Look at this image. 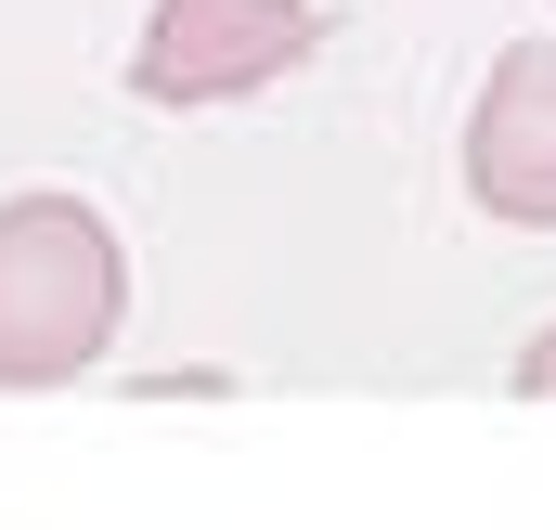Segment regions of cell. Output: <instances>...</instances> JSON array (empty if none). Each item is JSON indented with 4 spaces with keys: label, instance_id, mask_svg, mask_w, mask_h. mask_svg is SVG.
I'll return each instance as SVG.
<instances>
[{
    "label": "cell",
    "instance_id": "cell-1",
    "mask_svg": "<svg viewBox=\"0 0 556 530\" xmlns=\"http://www.w3.org/2000/svg\"><path fill=\"white\" fill-rule=\"evenodd\" d=\"M130 324V260L117 220L78 194H13L0 207V389H65L117 350Z\"/></svg>",
    "mask_w": 556,
    "mask_h": 530
},
{
    "label": "cell",
    "instance_id": "cell-2",
    "mask_svg": "<svg viewBox=\"0 0 556 530\" xmlns=\"http://www.w3.org/2000/svg\"><path fill=\"white\" fill-rule=\"evenodd\" d=\"M324 52V0H155L130 39L142 104H247Z\"/></svg>",
    "mask_w": 556,
    "mask_h": 530
},
{
    "label": "cell",
    "instance_id": "cell-3",
    "mask_svg": "<svg viewBox=\"0 0 556 530\" xmlns=\"http://www.w3.org/2000/svg\"><path fill=\"white\" fill-rule=\"evenodd\" d=\"M466 194L518 234H556V39L492 52V78L466 104Z\"/></svg>",
    "mask_w": 556,
    "mask_h": 530
},
{
    "label": "cell",
    "instance_id": "cell-4",
    "mask_svg": "<svg viewBox=\"0 0 556 530\" xmlns=\"http://www.w3.org/2000/svg\"><path fill=\"white\" fill-rule=\"evenodd\" d=\"M518 401H556V324L531 337V350H518Z\"/></svg>",
    "mask_w": 556,
    "mask_h": 530
}]
</instances>
